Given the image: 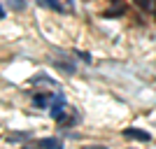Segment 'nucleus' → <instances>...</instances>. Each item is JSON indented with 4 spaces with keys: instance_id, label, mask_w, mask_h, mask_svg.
<instances>
[{
    "instance_id": "obj_1",
    "label": "nucleus",
    "mask_w": 156,
    "mask_h": 149,
    "mask_svg": "<svg viewBox=\"0 0 156 149\" xmlns=\"http://www.w3.org/2000/svg\"><path fill=\"white\" fill-rule=\"evenodd\" d=\"M124 137L126 140H140V142H149L151 135L147 130H140V128H124Z\"/></svg>"
},
{
    "instance_id": "obj_2",
    "label": "nucleus",
    "mask_w": 156,
    "mask_h": 149,
    "mask_svg": "<svg viewBox=\"0 0 156 149\" xmlns=\"http://www.w3.org/2000/svg\"><path fill=\"white\" fill-rule=\"evenodd\" d=\"M30 84L33 86H35V84H44V86H54V89H56L58 82H56L54 77H49V75H44V72H40V75H35V77L30 79Z\"/></svg>"
},
{
    "instance_id": "obj_3",
    "label": "nucleus",
    "mask_w": 156,
    "mask_h": 149,
    "mask_svg": "<svg viewBox=\"0 0 156 149\" xmlns=\"http://www.w3.org/2000/svg\"><path fill=\"white\" fill-rule=\"evenodd\" d=\"M51 93H35V96H33V105H35V107H49V105H51Z\"/></svg>"
},
{
    "instance_id": "obj_4",
    "label": "nucleus",
    "mask_w": 156,
    "mask_h": 149,
    "mask_svg": "<svg viewBox=\"0 0 156 149\" xmlns=\"http://www.w3.org/2000/svg\"><path fill=\"white\" fill-rule=\"evenodd\" d=\"M37 147H54V149H58L61 147V140L58 137H44V140H37Z\"/></svg>"
},
{
    "instance_id": "obj_5",
    "label": "nucleus",
    "mask_w": 156,
    "mask_h": 149,
    "mask_svg": "<svg viewBox=\"0 0 156 149\" xmlns=\"http://www.w3.org/2000/svg\"><path fill=\"white\" fill-rule=\"evenodd\" d=\"M37 5L40 7H47V9H54V12H61V9H63L58 0H37Z\"/></svg>"
},
{
    "instance_id": "obj_6",
    "label": "nucleus",
    "mask_w": 156,
    "mask_h": 149,
    "mask_svg": "<svg viewBox=\"0 0 156 149\" xmlns=\"http://www.w3.org/2000/svg\"><path fill=\"white\" fill-rule=\"evenodd\" d=\"M23 140H30V133H9L7 135V142H23Z\"/></svg>"
},
{
    "instance_id": "obj_7",
    "label": "nucleus",
    "mask_w": 156,
    "mask_h": 149,
    "mask_svg": "<svg viewBox=\"0 0 156 149\" xmlns=\"http://www.w3.org/2000/svg\"><path fill=\"white\" fill-rule=\"evenodd\" d=\"M56 68L65 70L68 75H75V70H77V68H75V63H70V61H58V63H56Z\"/></svg>"
},
{
    "instance_id": "obj_8",
    "label": "nucleus",
    "mask_w": 156,
    "mask_h": 149,
    "mask_svg": "<svg viewBox=\"0 0 156 149\" xmlns=\"http://www.w3.org/2000/svg\"><path fill=\"white\" fill-rule=\"evenodd\" d=\"M7 5L12 7V9H16V12H21V9H26V0H5Z\"/></svg>"
},
{
    "instance_id": "obj_9",
    "label": "nucleus",
    "mask_w": 156,
    "mask_h": 149,
    "mask_svg": "<svg viewBox=\"0 0 156 149\" xmlns=\"http://www.w3.org/2000/svg\"><path fill=\"white\" fill-rule=\"evenodd\" d=\"M75 54H77V56L84 61V63H91V54H89V51H75Z\"/></svg>"
}]
</instances>
